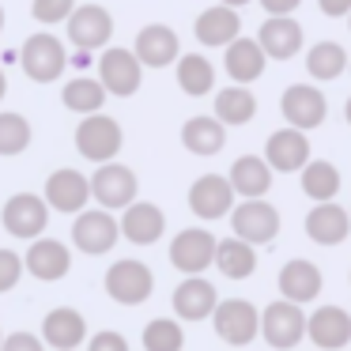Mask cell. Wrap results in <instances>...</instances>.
Instances as JSON below:
<instances>
[{"mask_svg": "<svg viewBox=\"0 0 351 351\" xmlns=\"http://www.w3.org/2000/svg\"><path fill=\"white\" fill-rule=\"evenodd\" d=\"M19 64H23V72L31 80L49 84V80H57L64 72V64H69L64 42L57 38V34H31V38L23 42V49H19Z\"/></svg>", "mask_w": 351, "mask_h": 351, "instance_id": "obj_6", "label": "cell"}, {"mask_svg": "<svg viewBox=\"0 0 351 351\" xmlns=\"http://www.w3.org/2000/svg\"><path fill=\"white\" fill-rule=\"evenodd\" d=\"M230 227H234V238H242V242L265 245L280 234V212L268 200H242L230 212Z\"/></svg>", "mask_w": 351, "mask_h": 351, "instance_id": "obj_9", "label": "cell"}, {"mask_svg": "<svg viewBox=\"0 0 351 351\" xmlns=\"http://www.w3.org/2000/svg\"><path fill=\"white\" fill-rule=\"evenodd\" d=\"M23 268H27V261L19 257V253L0 250V295L16 287V283H19V276H23Z\"/></svg>", "mask_w": 351, "mask_h": 351, "instance_id": "obj_39", "label": "cell"}, {"mask_svg": "<svg viewBox=\"0 0 351 351\" xmlns=\"http://www.w3.org/2000/svg\"><path fill=\"white\" fill-rule=\"evenodd\" d=\"M343 64H351V57L343 53V46L332 42V38L313 42L310 53H306V69H310L313 80H336L343 72Z\"/></svg>", "mask_w": 351, "mask_h": 351, "instance_id": "obj_33", "label": "cell"}, {"mask_svg": "<svg viewBox=\"0 0 351 351\" xmlns=\"http://www.w3.org/2000/svg\"><path fill=\"white\" fill-rule=\"evenodd\" d=\"M72 4L76 0H34L31 12L38 23H61V19H72V12H76Z\"/></svg>", "mask_w": 351, "mask_h": 351, "instance_id": "obj_38", "label": "cell"}, {"mask_svg": "<svg viewBox=\"0 0 351 351\" xmlns=\"http://www.w3.org/2000/svg\"><path fill=\"white\" fill-rule=\"evenodd\" d=\"M162 227H167V215H162L159 204L152 200H136L121 212V234L129 238L132 245H152L162 238Z\"/></svg>", "mask_w": 351, "mask_h": 351, "instance_id": "obj_21", "label": "cell"}, {"mask_svg": "<svg viewBox=\"0 0 351 351\" xmlns=\"http://www.w3.org/2000/svg\"><path fill=\"white\" fill-rule=\"evenodd\" d=\"M189 208H193V215H200V219H223V215H230L238 208L230 178L200 174L197 182L189 185Z\"/></svg>", "mask_w": 351, "mask_h": 351, "instance_id": "obj_12", "label": "cell"}, {"mask_svg": "<svg viewBox=\"0 0 351 351\" xmlns=\"http://www.w3.org/2000/svg\"><path fill=\"white\" fill-rule=\"evenodd\" d=\"M306 325H310V317L302 313V306L287 302V298L265 306V313H261V336H265L276 351L295 348V343L306 336Z\"/></svg>", "mask_w": 351, "mask_h": 351, "instance_id": "obj_5", "label": "cell"}, {"mask_svg": "<svg viewBox=\"0 0 351 351\" xmlns=\"http://www.w3.org/2000/svg\"><path fill=\"white\" fill-rule=\"evenodd\" d=\"M42 340H46L53 351H76L80 343L87 340L84 313L72 310V306H57V310H49L46 321H42Z\"/></svg>", "mask_w": 351, "mask_h": 351, "instance_id": "obj_19", "label": "cell"}, {"mask_svg": "<svg viewBox=\"0 0 351 351\" xmlns=\"http://www.w3.org/2000/svg\"><path fill=\"white\" fill-rule=\"evenodd\" d=\"M253 114H257V99L245 87H223L215 95V117L223 125H245Z\"/></svg>", "mask_w": 351, "mask_h": 351, "instance_id": "obj_35", "label": "cell"}, {"mask_svg": "<svg viewBox=\"0 0 351 351\" xmlns=\"http://www.w3.org/2000/svg\"><path fill=\"white\" fill-rule=\"evenodd\" d=\"M152 291H155V276H152V268H147L144 261L121 257V261H114V265H110V272H106V295L114 298V302L140 306V302H147V298H152Z\"/></svg>", "mask_w": 351, "mask_h": 351, "instance_id": "obj_1", "label": "cell"}, {"mask_svg": "<svg viewBox=\"0 0 351 351\" xmlns=\"http://www.w3.org/2000/svg\"><path fill=\"white\" fill-rule=\"evenodd\" d=\"M215 253H219V238L204 227H185L174 234L170 242V265L185 276H200L208 265H215Z\"/></svg>", "mask_w": 351, "mask_h": 351, "instance_id": "obj_2", "label": "cell"}, {"mask_svg": "<svg viewBox=\"0 0 351 351\" xmlns=\"http://www.w3.org/2000/svg\"><path fill=\"white\" fill-rule=\"evenodd\" d=\"M121 238V219L106 212V208H87L72 223V242L84 253H110Z\"/></svg>", "mask_w": 351, "mask_h": 351, "instance_id": "obj_10", "label": "cell"}, {"mask_svg": "<svg viewBox=\"0 0 351 351\" xmlns=\"http://www.w3.org/2000/svg\"><path fill=\"white\" fill-rule=\"evenodd\" d=\"M27 272L34 276V280H61L64 272H69L72 265V253L64 242H57V238H38V242L27 250Z\"/></svg>", "mask_w": 351, "mask_h": 351, "instance_id": "obj_25", "label": "cell"}, {"mask_svg": "<svg viewBox=\"0 0 351 351\" xmlns=\"http://www.w3.org/2000/svg\"><path fill=\"white\" fill-rule=\"evenodd\" d=\"M227 178L234 185V193H242L245 200H265L268 185H272V167L261 155H238Z\"/></svg>", "mask_w": 351, "mask_h": 351, "instance_id": "obj_27", "label": "cell"}, {"mask_svg": "<svg viewBox=\"0 0 351 351\" xmlns=\"http://www.w3.org/2000/svg\"><path fill=\"white\" fill-rule=\"evenodd\" d=\"M178 87H182L185 95H208L215 87V69L208 57L200 53H182V61H178Z\"/></svg>", "mask_w": 351, "mask_h": 351, "instance_id": "obj_34", "label": "cell"}, {"mask_svg": "<svg viewBox=\"0 0 351 351\" xmlns=\"http://www.w3.org/2000/svg\"><path fill=\"white\" fill-rule=\"evenodd\" d=\"M87 197H95L91 178H84L80 170L61 167L46 178V204L53 208V212H84Z\"/></svg>", "mask_w": 351, "mask_h": 351, "instance_id": "obj_16", "label": "cell"}, {"mask_svg": "<svg viewBox=\"0 0 351 351\" xmlns=\"http://www.w3.org/2000/svg\"><path fill=\"white\" fill-rule=\"evenodd\" d=\"M87 351H129V340L121 332H114V328H102V332L91 336Z\"/></svg>", "mask_w": 351, "mask_h": 351, "instance_id": "obj_40", "label": "cell"}, {"mask_svg": "<svg viewBox=\"0 0 351 351\" xmlns=\"http://www.w3.org/2000/svg\"><path fill=\"white\" fill-rule=\"evenodd\" d=\"M182 144L189 147L193 155H215V152H223V144H227V129H223L219 117L197 114V117H189V121L182 125Z\"/></svg>", "mask_w": 351, "mask_h": 351, "instance_id": "obj_28", "label": "cell"}, {"mask_svg": "<svg viewBox=\"0 0 351 351\" xmlns=\"http://www.w3.org/2000/svg\"><path fill=\"white\" fill-rule=\"evenodd\" d=\"M215 268H219L227 280H245V276L257 272V253H253V245L242 242V238H223L219 253H215Z\"/></svg>", "mask_w": 351, "mask_h": 351, "instance_id": "obj_31", "label": "cell"}, {"mask_svg": "<svg viewBox=\"0 0 351 351\" xmlns=\"http://www.w3.org/2000/svg\"><path fill=\"white\" fill-rule=\"evenodd\" d=\"M99 80L110 95H132L140 87V80H144V64H140V57L132 49L110 46L99 57Z\"/></svg>", "mask_w": 351, "mask_h": 351, "instance_id": "obj_13", "label": "cell"}, {"mask_svg": "<svg viewBox=\"0 0 351 351\" xmlns=\"http://www.w3.org/2000/svg\"><path fill=\"white\" fill-rule=\"evenodd\" d=\"M343 117H348V125H351V95H348V102H343Z\"/></svg>", "mask_w": 351, "mask_h": 351, "instance_id": "obj_45", "label": "cell"}, {"mask_svg": "<svg viewBox=\"0 0 351 351\" xmlns=\"http://www.w3.org/2000/svg\"><path fill=\"white\" fill-rule=\"evenodd\" d=\"M215 306H219V295L204 276H185L174 287V313L182 321H204L215 313Z\"/></svg>", "mask_w": 351, "mask_h": 351, "instance_id": "obj_20", "label": "cell"}, {"mask_svg": "<svg viewBox=\"0 0 351 351\" xmlns=\"http://www.w3.org/2000/svg\"><path fill=\"white\" fill-rule=\"evenodd\" d=\"M306 336L325 351L348 348L351 343V313L343 310V306H317V310L310 313Z\"/></svg>", "mask_w": 351, "mask_h": 351, "instance_id": "obj_18", "label": "cell"}, {"mask_svg": "<svg viewBox=\"0 0 351 351\" xmlns=\"http://www.w3.org/2000/svg\"><path fill=\"white\" fill-rule=\"evenodd\" d=\"M0 215H4V230H8V234L34 238V242H38V234L49 223V204L38 193H12V197L4 200V212Z\"/></svg>", "mask_w": 351, "mask_h": 351, "instance_id": "obj_7", "label": "cell"}, {"mask_svg": "<svg viewBox=\"0 0 351 351\" xmlns=\"http://www.w3.org/2000/svg\"><path fill=\"white\" fill-rule=\"evenodd\" d=\"M302 193L317 204H328L340 193V170L328 159H310V167L302 170Z\"/></svg>", "mask_w": 351, "mask_h": 351, "instance_id": "obj_32", "label": "cell"}, {"mask_svg": "<svg viewBox=\"0 0 351 351\" xmlns=\"http://www.w3.org/2000/svg\"><path fill=\"white\" fill-rule=\"evenodd\" d=\"M0 351H42V340L34 332H12V336H4Z\"/></svg>", "mask_w": 351, "mask_h": 351, "instance_id": "obj_41", "label": "cell"}, {"mask_svg": "<svg viewBox=\"0 0 351 351\" xmlns=\"http://www.w3.org/2000/svg\"><path fill=\"white\" fill-rule=\"evenodd\" d=\"M280 291L287 302L302 306V302H313L321 295V268L306 257H295L280 268Z\"/></svg>", "mask_w": 351, "mask_h": 351, "instance_id": "obj_23", "label": "cell"}, {"mask_svg": "<svg viewBox=\"0 0 351 351\" xmlns=\"http://www.w3.org/2000/svg\"><path fill=\"white\" fill-rule=\"evenodd\" d=\"M31 144V121L16 110H0V155H19Z\"/></svg>", "mask_w": 351, "mask_h": 351, "instance_id": "obj_37", "label": "cell"}, {"mask_svg": "<svg viewBox=\"0 0 351 351\" xmlns=\"http://www.w3.org/2000/svg\"><path fill=\"white\" fill-rule=\"evenodd\" d=\"M317 4L325 16H343V12L351 16V0H317Z\"/></svg>", "mask_w": 351, "mask_h": 351, "instance_id": "obj_43", "label": "cell"}, {"mask_svg": "<svg viewBox=\"0 0 351 351\" xmlns=\"http://www.w3.org/2000/svg\"><path fill=\"white\" fill-rule=\"evenodd\" d=\"M132 53H136L140 64H147V69H162V64L182 61L178 34H174V27H167V23H147V27H140Z\"/></svg>", "mask_w": 351, "mask_h": 351, "instance_id": "obj_17", "label": "cell"}, {"mask_svg": "<svg viewBox=\"0 0 351 351\" xmlns=\"http://www.w3.org/2000/svg\"><path fill=\"white\" fill-rule=\"evenodd\" d=\"M280 110L287 117L291 129H317L328 114V102H325V91H317L313 84H291L287 91L280 95Z\"/></svg>", "mask_w": 351, "mask_h": 351, "instance_id": "obj_11", "label": "cell"}, {"mask_svg": "<svg viewBox=\"0 0 351 351\" xmlns=\"http://www.w3.org/2000/svg\"><path fill=\"white\" fill-rule=\"evenodd\" d=\"M0 348H4V332H0Z\"/></svg>", "mask_w": 351, "mask_h": 351, "instance_id": "obj_48", "label": "cell"}, {"mask_svg": "<svg viewBox=\"0 0 351 351\" xmlns=\"http://www.w3.org/2000/svg\"><path fill=\"white\" fill-rule=\"evenodd\" d=\"M348 212H351V208H348Z\"/></svg>", "mask_w": 351, "mask_h": 351, "instance_id": "obj_51", "label": "cell"}, {"mask_svg": "<svg viewBox=\"0 0 351 351\" xmlns=\"http://www.w3.org/2000/svg\"><path fill=\"white\" fill-rule=\"evenodd\" d=\"M121 125L114 121L110 114H91L76 125V147L84 159L91 162H114V155L121 152Z\"/></svg>", "mask_w": 351, "mask_h": 351, "instance_id": "obj_3", "label": "cell"}, {"mask_svg": "<svg viewBox=\"0 0 351 351\" xmlns=\"http://www.w3.org/2000/svg\"><path fill=\"white\" fill-rule=\"evenodd\" d=\"M144 348L147 351H182L185 348V332L174 317H155L144 325Z\"/></svg>", "mask_w": 351, "mask_h": 351, "instance_id": "obj_36", "label": "cell"}, {"mask_svg": "<svg viewBox=\"0 0 351 351\" xmlns=\"http://www.w3.org/2000/svg\"><path fill=\"white\" fill-rule=\"evenodd\" d=\"M306 234L317 245H340L351 234V212H343L340 204H313L306 215Z\"/></svg>", "mask_w": 351, "mask_h": 351, "instance_id": "obj_24", "label": "cell"}, {"mask_svg": "<svg viewBox=\"0 0 351 351\" xmlns=\"http://www.w3.org/2000/svg\"><path fill=\"white\" fill-rule=\"evenodd\" d=\"M212 325H215V336H219L223 343L242 348V343H250L253 336L261 332V313H257V306L245 302V298H223L212 313Z\"/></svg>", "mask_w": 351, "mask_h": 351, "instance_id": "obj_4", "label": "cell"}, {"mask_svg": "<svg viewBox=\"0 0 351 351\" xmlns=\"http://www.w3.org/2000/svg\"><path fill=\"white\" fill-rule=\"evenodd\" d=\"M106 87H102V80H95V76H76V80H69L64 84V91H61V102L69 110H76V114H84V117H91V114H102V102H106Z\"/></svg>", "mask_w": 351, "mask_h": 351, "instance_id": "obj_30", "label": "cell"}, {"mask_svg": "<svg viewBox=\"0 0 351 351\" xmlns=\"http://www.w3.org/2000/svg\"><path fill=\"white\" fill-rule=\"evenodd\" d=\"M261 4L268 8V16H291L302 0H261Z\"/></svg>", "mask_w": 351, "mask_h": 351, "instance_id": "obj_42", "label": "cell"}, {"mask_svg": "<svg viewBox=\"0 0 351 351\" xmlns=\"http://www.w3.org/2000/svg\"><path fill=\"white\" fill-rule=\"evenodd\" d=\"M0 27H4V8H0Z\"/></svg>", "mask_w": 351, "mask_h": 351, "instance_id": "obj_47", "label": "cell"}, {"mask_svg": "<svg viewBox=\"0 0 351 351\" xmlns=\"http://www.w3.org/2000/svg\"><path fill=\"white\" fill-rule=\"evenodd\" d=\"M348 23H351V16H348Z\"/></svg>", "mask_w": 351, "mask_h": 351, "instance_id": "obj_49", "label": "cell"}, {"mask_svg": "<svg viewBox=\"0 0 351 351\" xmlns=\"http://www.w3.org/2000/svg\"><path fill=\"white\" fill-rule=\"evenodd\" d=\"M114 34V16H110L102 4H80L69 19V38L80 53H91V49H102Z\"/></svg>", "mask_w": 351, "mask_h": 351, "instance_id": "obj_14", "label": "cell"}, {"mask_svg": "<svg viewBox=\"0 0 351 351\" xmlns=\"http://www.w3.org/2000/svg\"><path fill=\"white\" fill-rule=\"evenodd\" d=\"M136 174H132L125 162H102L99 170L91 174V193H95V200H99V208H129V204H136Z\"/></svg>", "mask_w": 351, "mask_h": 351, "instance_id": "obj_8", "label": "cell"}, {"mask_svg": "<svg viewBox=\"0 0 351 351\" xmlns=\"http://www.w3.org/2000/svg\"><path fill=\"white\" fill-rule=\"evenodd\" d=\"M265 61H268V53L261 49V42L257 38H234L227 46V57H223V64H227V72L238 80V84H250V80H257L261 72H265Z\"/></svg>", "mask_w": 351, "mask_h": 351, "instance_id": "obj_29", "label": "cell"}, {"mask_svg": "<svg viewBox=\"0 0 351 351\" xmlns=\"http://www.w3.org/2000/svg\"><path fill=\"white\" fill-rule=\"evenodd\" d=\"M219 4H227V8H234V4H250V0H219Z\"/></svg>", "mask_w": 351, "mask_h": 351, "instance_id": "obj_46", "label": "cell"}, {"mask_svg": "<svg viewBox=\"0 0 351 351\" xmlns=\"http://www.w3.org/2000/svg\"><path fill=\"white\" fill-rule=\"evenodd\" d=\"M4 91H8V80H4V69H0V99H4Z\"/></svg>", "mask_w": 351, "mask_h": 351, "instance_id": "obj_44", "label": "cell"}, {"mask_svg": "<svg viewBox=\"0 0 351 351\" xmlns=\"http://www.w3.org/2000/svg\"><path fill=\"white\" fill-rule=\"evenodd\" d=\"M257 42L268 57L287 61V57H295L302 49V27H298L295 16H268L257 31Z\"/></svg>", "mask_w": 351, "mask_h": 351, "instance_id": "obj_22", "label": "cell"}, {"mask_svg": "<svg viewBox=\"0 0 351 351\" xmlns=\"http://www.w3.org/2000/svg\"><path fill=\"white\" fill-rule=\"evenodd\" d=\"M348 69H351V64H348Z\"/></svg>", "mask_w": 351, "mask_h": 351, "instance_id": "obj_50", "label": "cell"}, {"mask_svg": "<svg viewBox=\"0 0 351 351\" xmlns=\"http://www.w3.org/2000/svg\"><path fill=\"white\" fill-rule=\"evenodd\" d=\"M265 159H268V167L280 170V174L306 170V167H310V140H306L302 129H291V125H283V129H276L272 136H268Z\"/></svg>", "mask_w": 351, "mask_h": 351, "instance_id": "obj_15", "label": "cell"}, {"mask_svg": "<svg viewBox=\"0 0 351 351\" xmlns=\"http://www.w3.org/2000/svg\"><path fill=\"white\" fill-rule=\"evenodd\" d=\"M197 38L204 42V46H230L234 38H242V19H238L234 8H227V4H212V8H204L197 16Z\"/></svg>", "mask_w": 351, "mask_h": 351, "instance_id": "obj_26", "label": "cell"}]
</instances>
